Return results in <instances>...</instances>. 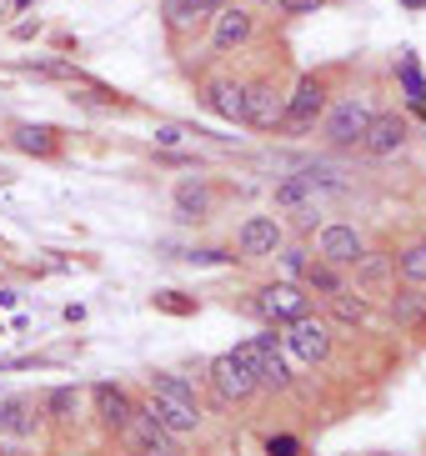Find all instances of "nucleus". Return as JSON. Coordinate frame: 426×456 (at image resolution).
Segmentation results:
<instances>
[{
    "mask_svg": "<svg viewBox=\"0 0 426 456\" xmlns=\"http://www.w3.org/2000/svg\"><path fill=\"white\" fill-rule=\"evenodd\" d=\"M326 106H332V91H326V81H321V76H301V81L286 91V110H281V126H276V131H286V135L316 131L321 116H326Z\"/></svg>",
    "mask_w": 426,
    "mask_h": 456,
    "instance_id": "f257e3e1",
    "label": "nucleus"
},
{
    "mask_svg": "<svg viewBox=\"0 0 426 456\" xmlns=\"http://www.w3.org/2000/svg\"><path fill=\"white\" fill-rule=\"evenodd\" d=\"M281 346L291 351L296 362H307V366H321V362H332V322H321V316H296V322L281 326Z\"/></svg>",
    "mask_w": 426,
    "mask_h": 456,
    "instance_id": "f03ea898",
    "label": "nucleus"
},
{
    "mask_svg": "<svg viewBox=\"0 0 426 456\" xmlns=\"http://www.w3.org/2000/svg\"><path fill=\"white\" fill-rule=\"evenodd\" d=\"M366 126H372V106H366V95H341V101H332L326 116H321V135H326L332 146H341V151L361 146Z\"/></svg>",
    "mask_w": 426,
    "mask_h": 456,
    "instance_id": "7ed1b4c3",
    "label": "nucleus"
},
{
    "mask_svg": "<svg viewBox=\"0 0 426 456\" xmlns=\"http://www.w3.org/2000/svg\"><path fill=\"white\" fill-rule=\"evenodd\" d=\"M251 311L266 326H286V322H296V316H307V311H311V291L301 281H271V286L256 291Z\"/></svg>",
    "mask_w": 426,
    "mask_h": 456,
    "instance_id": "20e7f679",
    "label": "nucleus"
},
{
    "mask_svg": "<svg viewBox=\"0 0 426 456\" xmlns=\"http://www.w3.org/2000/svg\"><path fill=\"white\" fill-rule=\"evenodd\" d=\"M406 141H412V121L401 110H372V126L361 135V151L372 161H391L397 151H406Z\"/></svg>",
    "mask_w": 426,
    "mask_h": 456,
    "instance_id": "39448f33",
    "label": "nucleus"
},
{
    "mask_svg": "<svg viewBox=\"0 0 426 456\" xmlns=\"http://www.w3.org/2000/svg\"><path fill=\"white\" fill-rule=\"evenodd\" d=\"M120 436L131 442L135 456H181V436H171V431L160 427L156 416H151V406H141V402H135L131 427L120 431Z\"/></svg>",
    "mask_w": 426,
    "mask_h": 456,
    "instance_id": "423d86ee",
    "label": "nucleus"
},
{
    "mask_svg": "<svg viewBox=\"0 0 426 456\" xmlns=\"http://www.w3.org/2000/svg\"><path fill=\"white\" fill-rule=\"evenodd\" d=\"M206 26H211V51L216 55H231V51L256 41V15L246 11V5H216V15Z\"/></svg>",
    "mask_w": 426,
    "mask_h": 456,
    "instance_id": "0eeeda50",
    "label": "nucleus"
},
{
    "mask_svg": "<svg viewBox=\"0 0 426 456\" xmlns=\"http://www.w3.org/2000/svg\"><path fill=\"white\" fill-rule=\"evenodd\" d=\"M206 381H211L216 387V396H221V402H251L256 391H261V381H256V371H246V366L236 362V356H231V351H221V356H216L211 366H206Z\"/></svg>",
    "mask_w": 426,
    "mask_h": 456,
    "instance_id": "6e6552de",
    "label": "nucleus"
},
{
    "mask_svg": "<svg viewBox=\"0 0 426 456\" xmlns=\"http://www.w3.org/2000/svg\"><path fill=\"white\" fill-rule=\"evenodd\" d=\"M281 110H286V91H281L271 76L246 81V126H251V131H276Z\"/></svg>",
    "mask_w": 426,
    "mask_h": 456,
    "instance_id": "1a4fd4ad",
    "label": "nucleus"
},
{
    "mask_svg": "<svg viewBox=\"0 0 426 456\" xmlns=\"http://www.w3.org/2000/svg\"><path fill=\"white\" fill-rule=\"evenodd\" d=\"M281 241H286V226H281V216H246L236 231V251L246 261H261V256H276Z\"/></svg>",
    "mask_w": 426,
    "mask_h": 456,
    "instance_id": "9d476101",
    "label": "nucleus"
},
{
    "mask_svg": "<svg viewBox=\"0 0 426 456\" xmlns=\"http://www.w3.org/2000/svg\"><path fill=\"white\" fill-rule=\"evenodd\" d=\"M361 251H366V241H361L356 226H341V221H336V226H321V236H316V261H332V266L351 271Z\"/></svg>",
    "mask_w": 426,
    "mask_h": 456,
    "instance_id": "9b49d317",
    "label": "nucleus"
},
{
    "mask_svg": "<svg viewBox=\"0 0 426 456\" xmlns=\"http://www.w3.org/2000/svg\"><path fill=\"white\" fill-rule=\"evenodd\" d=\"M91 402H95V421L106 431H126L131 427V411H135V402H131V391L126 387H116V381H95L91 387Z\"/></svg>",
    "mask_w": 426,
    "mask_h": 456,
    "instance_id": "f8f14e48",
    "label": "nucleus"
},
{
    "mask_svg": "<svg viewBox=\"0 0 426 456\" xmlns=\"http://www.w3.org/2000/svg\"><path fill=\"white\" fill-rule=\"evenodd\" d=\"M216 5L221 0H160V20H166L171 36H191L196 26H206L216 15Z\"/></svg>",
    "mask_w": 426,
    "mask_h": 456,
    "instance_id": "ddd939ff",
    "label": "nucleus"
},
{
    "mask_svg": "<svg viewBox=\"0 0 426 456\" xmlns=\"http://www.w3.org/2000/svg\"><path fill=\"white\" fill-rule=\"evenodd\" d=\"M11 146L26 151V156H40V161H51V156H61V131L55 126H36V121H20L11 131Z\"/></svg>",
    "mask_w": 426,
    "mask_h": 456,
    "instance_id": "4468645a",
    "label": "nucleus"
},
{
    "mask_svg": "<svg viewBox=\"0 0 426 456\" xmlns=\"http://www.w3.org/2000/svg\"><path fill=\"white\" fill-rule=\"evenodd\" d=\"M201 101H206V110H216L221 121H241V126H246V86H241V81H211Z\"/></svg>",
    "mask_w": 426,
    "mask_h": 456,
    "instance_id": "2eb2a0df",
    "label": "nucleus"
},
{
    "mask_svg": "<svg viewBox=\"0 0 426 456\" xmlns=\"http://www.w3.org/2000/svg\"><path fill=\"white\" fill-rule=\"evenodd\" d=\"M146 406L171 436H191V431H201V402H156V396H151Z\"/></svg>",
    "mask_w": 426,
    "mask_h": 456,
    "instance_id": "dca6fc26",
    "label": "nucleus"
},
{
    "mask_svg": "<svg viewBox=\"0 0 426 456\" xmlns=\"http://www.w3.org/2000/svg\"><path fill=\"white\" fill-rule=\"evenodd\" d=\"M387 311H391V322H397V326L422 331V326H426V291H422V286H401V291H391Z\"/></svg>",
    "mask_w": 426,
    "mask_h": 456,
    "instance_id": "f3484780",
    "label": "nucleus"
},
{
    "mask_svg": "<svg viewBox=\"0 0 426 456\" xmlns=\"http://www.w3.org/2000/svg\"><path fill=\"white\" fill-rule=\"evenodd\" d=\"M80 406H86V391L80 387H55V391H45L40 411H45V421H55V427H76Z\"/></svg>",
    "mask_w": 426,
    "mask_h": 456,
    "instance_id": "a211bd4d",
    "label": "nucleus"
},
{
    "mask_svg": "<svg viewBox=\"0 0 426 456\" xmlns=\"http://www.w3.org/2000/svg\"><path fill=\"white\" fill-rule=\"evenodd\" d=\"M201 387H206V376H176V371L151 376V396H156V402H196Z\"/></svg>",
    "mask_w": 426,
    "mask_h": 456,
    "instance_id": "6ab92c4d",
    "label": "nucleus"
},
{
    "mask_svg": "<svg viewBox=\"0 0 426 456\" xmlns=\"http://www.w3.org/2000/svg\"><path fill=\"white\" fill-rule=\"evenodd\" d=\"M171 206H176L181 221H206V216H211V191H206V181H181Z\"/></svg>",
    "mask_w": 426,
    "mask_h": 456,
    "instance_id": "aec40b11",
    "label": "nucleus"
},
{
    "mask_svg": "<svg viewBox=\"0 0 426 456\" xmlns=\"http://www.w3.org/2000/svg\"><path fill=\"white\" fill-rule=\"evenodd\" d=\"M391 266H397V256H387V251H361L356 266H351V276H356V286L376 291V286L391 281Z\"/></svg>",
    "mask_w": 426,
    "mask_h": 456,
    "instance_id": "412c9836",
    "label": "nucleus"
},
{
    "mask_svg": "<svg viewBox=\"0 0 426 456\" xmlns=\"http://www.w3.org/2000/svg\"><path fill=\"white\" fill-rule=\"evenodd\" d=\"M40 416H36V402L30 396H11V402L0 406V431H11V436H36Z\"/></svg>",
    "mask_w": 426,
    "mask_h": 456,
    "instance_id": "4be33fe9",
    "label": "nucleus"
},
{
    "mask_svg": "<svg viewBox=\"0 0 426 456\" xmlns=\"http://www.w3.org/2000/svg\"><path fill=\"white\" fill-rule=\"evenodd\" d=\"M301 286H307L311 296H336V291H347V271L311 256V266H307V276H301Z\"/></svg>",
    "mask_w": 426,
    "mask_h": 456,
    "instance_id": "5701e85b",
    "label": "nucleus"
},
{
    "mask_svg": "<svg viewBox=\"0 0 426 456\" xmlns=\"http://www.w3.org/2000/svg\"><path fill=\"white\" fill-rule=\"evenodd\" d=\"M326 311H332L341 326H366V316H372L366 296H356L351 286H347V291H336V296H326Z\"/></svg>",
    "mask_w": 426,
    "mask_h": 456,
    "instance_id": "b1692460",
    "label": "nucleus"
},
{
    "mask_svg": "<svg viewBox=\"0 0 426 456\" xmlns=\"http://www.w3.org/2000/svg\"><path fill=\"white\" fill-rule=\"evenodd\" d=\"M261 387L266 391H291V366L281 351H261Z\"/></svg>",
    "mask_w": 426,
    "mask_h": 456,
    "instance_id": "393cba45",
    "label": "nucleus"
},
{
    "mask_svg": "<svg viewBox=\"0 0 426 456\" xmlns=\"http://www.w3.org/2000/svg\"><path fill=\"white\" fill-rule=\"evenodd\" d=\"M397 271L406 286H426V246H406V251L397 256Z\"/></svg>",
    "mask_w": 426,
    "mask_h": 456,
    "instance_id": "a878e982",
    "label": "nucleus"
},
{
    "mask_svg": "<svg viewBox=\"0 0 426 456\" xmlns=\"http://www.w3.org/2000/svg\"><path fill=\"white\" fill-rule=\"evenodd\" d=\"M311 201H316V191H311L301 175H286V181L276 186V206H291V211H301V206H311Z\"/></svg>",
    "mask_w": 426,
    "mask_h": 456,
    "instance_id": "bb28decb",
    "label": "nucleus"
},
{
    "mask_svg": "<svg viewBox=\"0 0 426 456\" xmlns=\"http://www.w3.org/2000/svg\"><path fill=\"white\" fill-rule=\"evenodd\" d=\"M281 271H286V281H301V276H307V266H311V251H307V246H301V241H291V246H286V241H281Z\"/></svg>",
    "mask_w": 426,
    "mask_h": 456,
    "instance_id": "cd10ccee",
    "label": "nucleus"
},
{
    "mask_svg": "<svg viewBox=\"0 0 426 456\" xmlns=\"http://www.w3.org/2000/svg\"><path fill=\"white\" fill-rule=\"evenodd\" d=\"M266 456H307V446H301V436L281 431V436H266Z\"/></svg>",
    "mask_w": 426,
    "mask_h": 456,
    "instance_id": "c85d7f7f",
    "label": "nucleus"
},
{
    "mask_svg": "<svg viewBox=\"0 0 426 456\" xmlns=\"http://www.w3.org/2000/svg\"><path fill=\"white\" fill-rule=\"evenodd\" d=\"M231 356H236L246 371H256V381H261V346H256V341H236V346H231Z\"/></svg>",
    "mask_w": 426,
    "mask_h": 456,
    "instance_id": "c756f323",
    "label": "nucleus"
},
{
    "mask_svg": "<svg viewBox=\"0 0 426 456\" xmlns=\"http://www.w3.org/2000/svg\"><path fill=\"white\" fill-rule=\"evenodd\" d=\"M266 11H276V15H311L321 5V0H261Z\"/></svg>",
    "mask_w": 426,
    "mask_h": 456,
    "instance_id": "7c9ffc66",
    "label": "nucleus"
},
{
    "mask_svg": "<svg viewBox=\"0 0 426 456\" xmlns=\"http://www.w3.org/2000/svg\"><path fill=\"white\" fill-rule=\"evenodd\" d=\"M156 306H160V311H171V316H191V311H196V301H181V291H160V296H156Z\"/></svg>",
    "mask_w": 426,
    "mask_h": 456,
    "instance_id": "2f4dec72",
    "label": "nucleus"
},
{
    "mask_svg": "<svg viewBox=\"0 0 426 456\" xmlns=\"http://www.w3.org/2000/svg\"><path fill=\"white\" fill-rule=\"evenodd\" d=\"M191 261L196 266H226V261H236L231 251H216V246H206V251H191Z\"/></svg>",
    "mask_w": 426,
    "mask_h": 456,
    "instance_id": "473e14b6",
    "label": "nucleus"
},
{
    "mask_svg": "<svg viewBox=\"0 0 426 456\" xmlns=\"http://www.w3.org/2000/svg\"><path fill=\"white\" fill-rule=\"evenodd\" d=\"M151 135H156L160 151H171V146H181V141H186V131H181V126H156Z\"/></svg>",
    "mask_w": 426,
    "mask_h": 456,
    "instance_id": "72a5a7b5",
    "label": "nucleus"
},
{
    "mask_svg": "<svg viewBox=\"0 0 426 456\" xmlns=\"http://www.w3.org/2000/svg\"><path fill=\"white\" fill-rule=\"evenodd\" d=\"M296 226H301V231H316V226H321V211H316V206H301V211H296Z\"/></svg>",
    "mask_w": 426,
    "mask_h": 456,
    "instance_id": "f704fd0d",
    "label": "nucleus"
},
{
    "mask_svg": "<svg viewBox=\"0 0 426 456\" xmlns=\"http://www.w3.org/2000/svg\"><path fill=\"white\" fill-rule=\"evenodd\" d=\"M5 15H11V0H0V20H5Z\"/></svg>",
    "mask_w": 426,
    "mask_h": 456,
    "instance_id": "c9c22d12",
    "label": "nucleus"
},
{
    "mask_svg": "<svg viewBox=\"0 0 426 456\" xmlns=\"http://www.w3.org/2000/svg\"><path fill=\"white\" fill-rule=\"evenodd\" d=\"M26 5H30V0H11V11H26Z\"/></svg>",
    "mask_w": 426,
    "mask_h": 456,
    "instance_id": "e433bc0d",
    "label": "nucleus"
},
{
    "mask_svg": "<svg viewBox=\"0 0 426 456\" xmlns=\"http://www.w3.org/2000/svg\"><path fill=\"white\" fill-rule=\"evenodd\" d=\"M422 246H426V241H422Z\"/></svg>",
    "mask_w": 426,
    "mask_h": 456,
    "instance_id": "4c0bfd02",
    "label": "nucleus"
}]
</instances>
